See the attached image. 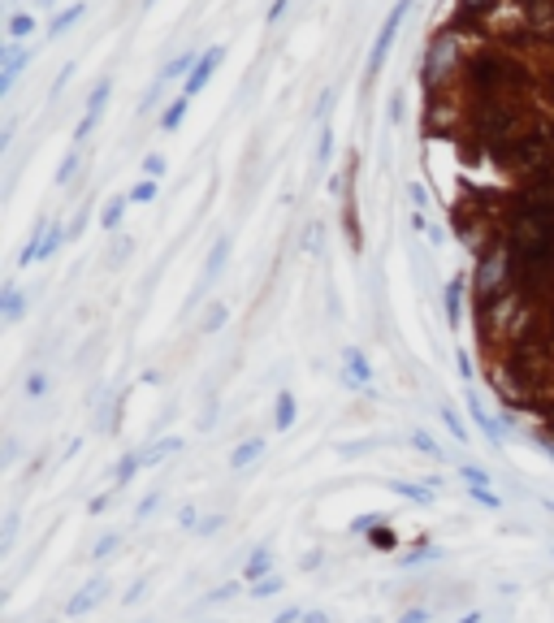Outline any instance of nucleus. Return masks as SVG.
I'll return each instance as SVG.
<instances>
[{"instance_id": "obj_1", "label": "nucleus", "mask_w": 554, "mask_h": 623, "mask_svg": "<svg viewBox=\"0 0 554 623\" xmlns=\"http://www.w3.org/2000/svg\"><path fill=\"white\" fill-rule=\"evenodd\" d=\"M464 78H468L472 91L493 95V91H503V87L524 83V70H520L516 61H507L503 52H472L468 61H464Z\"/></svg>"}, {"instance_id": "obj_2", "label": "nucleus", "mask_w": 554, "mask_h": 623, "mask_svg": "<svg viewBox=\"0 0 554 623\" xmlns=\"http://www.w3.org/2000/svg\"><path fill=\"white\" fill-rule=\"evenodd\" d=\"M407 9H412V0H394V9L385 14L377 39H372V48H368V66H364V78H368V83L381 74L385 56H390V48H394V35H399V26H403V18H407Z\"/></svg>"}, {"instance_id": "obj_3", "label": "nucleus", "mask_w": 554, "mask_h": 623, "mask_svg": "<svg viewBox=\"0 0 554 623\" xmlns=\"http://www.w3.org/2000/svg\"><path fill=\"white\" fill-rule=\"evenodd\" d=\"M455 70V35L451 31H437L433 43H429V56H424V83H437Z\"/></svg>"}, {"instance_id": "obj_4", "label": "nucleus", "mask_w": 554, "mask_h": 623, "mask_svg": "<svg viewBox=\"0 0 554 623\" xmlns=\"http://www.w3.org/2000/svg\"><path fill=\"white\" fill-rule=\"evenodd\" d=\"M221 61H226V43L204 48V52H199V61H195V70H191V78L182 83V95H187V100H191V95H199V91L212 83V74L221 70Z\"/></svg>"}, {"instance_id": "obj_5", "label": "nucleus", "mask_w": 554, "mask_h": 623, "mask_svg": "<svg viewBox=\"0 0 554 623\" xmlns=\"http://www.w3.org/2000/svg\"><path fill=\"white\" fill-rule=\"evenodd\" d=\"M108 95H113V78H100V83L91 87V95H87V108H83L78 126H74V147H78V143H87V135L95 130V122H100V112H104Z\"/></svg>"}, {"instance_id": "obj_6", "label": "nucleus", "mask_w": 554, "mask_h": 623, "mask_svg": "<svg viewBox=\"0 0 554 623\" xmlns=\"http://www.w3.org/2000/svg\"><path fill=\"white\" fill-rule=\"evenodd\" d=\"M26 61H31V52H26L22 43H9V39H5V48H0V66H5V74H0V95L14 91V83L22 78Z\"/></svg>"}, {"instance_id": "obj_7", "label": "nucleus", "mask_w": 554, "mask_h": 623, "mask_svg": "<svg viewBox=\"0 0 554 623\" xmlns=\"http://www.w3.org/2000/svg\"><path fill=\"white\" fill-rule=\"evenodd\" d=\"M343 381H347L351 389L368 394V381H372V364H368V355H364L360 347H347V351H343Z\"/></svg>"}, {"instance_id": "obj_8", "label": "nucleus", "mask_w": 554, "mask_h": 623, "mask_svg": "<svg viewBox=\"0 0 554 623\" xmlns=\"http://www.w3.org/2000/svg\"><path fill=\"white\" fill-rule=\"evenodd\" d=\"M104 597H108V580H87V585H83V589L66 602V614H70V619H83V614H87V610H95Z\"/></svg>"}, {"instance_id": "obj_9", "label": "nucleus", "mask_w": 554, "mask_h": 623, "mask_svg": "<svg viewBox=\"0 0 554 623\" xmlns=\"http://www.w3.org/2000/svg\"><path fill=\"white\" fill-rule=\"evenodd\" d=\"M61 243H66V230H57V225H52V230L43 234V243H31L26 251H22V268H31V264H43V260H52L61 251Z\"/></svg>"}, {"instance_id": "obj_10", "label": "nucleus", "mask_w": 554, "mask_h": 623, "mask_svg": "<svg viewBox=\"0 0 554 623\" xmlns=\"http://www.w3.org/2000/svg\"><path fill=\"white\" fill-rule=\"evenodd\" d=\"M468 412H472V424L498 446V441H503V420H493V416H485V407H481V399H476V394H468Z\"/></svg>"}, {"instance_id": "obj_11", "label": "nucleus", "mask_w": 554, "mask_h": 623, "mask_svg": "<svg viewBox=\"0 0 554 623\" xmlns=\"http://www.w3.org/2000/svg\"><path fill=\"white\" fill-rule=\"evenodd\" d=\"M295 416H299L295 394H291V389H277V403H273V424H277V433H286V429L295 424Z\"/></svg>"}, {"instance_id": "obj_12", "label": "nucleus", "mask_w": 554, "mask_h": 623, "mask_svg": "<svg viewBox=\"0 0 554 623\" xmlns=\"http://www.w3.org/2000/svg\"><path fill=\"white\" fill-rule=\"evenodd\" d=\"M0 312H5L9 325L22 320V312H26V295L18 290V281H5V290H0Z\"/></svg>"}, {"instance_id": "obj_13", "label": "nucleus", "mask_w": 554, "mask_h": 623, "mask_svg": "<svg viewBox=\"0 0 554 623\" xmlns=\"http://www.w3.org/2000/svg\"><path fill=\"white\" fill-rule=\"evenodd\" d=\"M260 455H264V437H247L230 450V468H251Z\"/></svg>"}, {"instance_id": "obj_14", "label": "nucleus", "mask_w": 554, "mask_h": 623, "mask_svg": "<svg viewBox=\"0 0 554 623\" xmlns=\"http://www.w3.org/2000/svg\"><path fill=\"white\" fill-rule=\"evenodd\" d=\"M268 572H273V550H268V545H260V550L247 558V567H243V580H247V585H256V580H264Z\"/></svg>"}, {"instance_id": "obj_15", "label": "nucleus", "mask_w": 554, "mask_h": 623, "mask_svg": "<svg viewBox=\"0 0 554 623\" xmlns=\"http://www.w3.org/2000/svg\"><path fill=\"white\" fill-rule=\"evenodd\" d=\"M83 14H87V5H83V0H74L70 9H61L57 18L48 22V39H61V35H66V31H70V26H74V22L83 18Z\"/></svg>"}, {"instance_id": "obj_16", "label": "nucleus", "mask_w": 554, "mask_h": 623, "mask_svg": "<svg viewBox=\"0 0 554 623\" xmlns=\"http://www.w3.org/2000/svg\"><path fill=\"white\" fill-rule=\"evenodd\" d=\"M195 61H199V52H182V56H174V61L169 66H164L160 70V83H174V78H191V70H195Z\"/></svg>"}, {"instance_id": "obj_17", "label": "nucleus", "mask_w": 554, "mask_h": 623, "mask_svg": "<svg viewBox=\"0 0 554 623\" xmlns=\"http://www.w3.org/2000/svg\"><path fill=\"white\" fill-rule=\"evenodd\" d=\"M226 260H230V239H216L212 243V256L204 260V281H216L221 268H226Z\"/></svg>"}, {"instance_id": "obj_18", "label": "nucleus", "mask_w": 554, "mask_h": 623, "mask_svg": "<svg viewBox=\"0 0 554 623\" xmlns=\"http://www.w3.org/2000/svg\"><path fill=\"white\" fill-rule=\"evenodd\" d=\"M187 108H191V100H187V95H174V104L160 112V130H164V135H174V130L187 122Z\"/></svg>"}, {"instance_id": "obj_19", "label": "nucleus", "mask_w": 554, "mask_h": 623, "mask_svg": "<svg viewBox=\"0 0 554 623\" xmlns=\"http://www.w3.org/2000/svg\"><path fill=\"white\" fill-rule=\"evenodd\" d=\"M174 450H182V441L178 437H160V441H152L147 450H143V468H156V464H164L174 455Z\"/></svg>"}, {"instance_id": "obj_20", "label": "nucleus", "mask_w": 554, "mask_h": 623, "mask_svg": "<svg viewBox=\"0 0 554 623\" xmlns=\"http://www.w3.org/2000/svg\"><path fill=\"white\" fill-rule=\"evenodd\" d=\"M390 489H394L399 498H407V502H420V506H429V502L437 498V489H429L424 481H416V485H412V481H394Z\"/></svg>"}, {"instance_id": "obj_21", "label": "nucleus", "mask_w": 554, "mask_h": 623, "mask_svg": "<svg viewBox=\"0 0 554 623\" xmlns=\"http://www.w3.org/2000/svg\"><path fill=\"white\" fill-rule=\"evenodd\" d=\"M139 468H143V455H139V450H126V455L117 459V468H113V485H117V489H122V485H130Z\"/></svg>"}, {"instance_id": "obj_22", "label": "nucleus", "mask_w": 554, "mask_h": 623, "mask_svg": "<svg viewBox=\"0 0 554 623\" xmlns=\"http://www.w3.org/2000/svg\"><path fill=\"white\" fill-rule=\"evenodd\" d=\"M31 35H35V14L14 9V14H9V43H26Z\"/></svg>"}, {"instance_id": "obj_23", "label": "nucleus", "mask_w": 554, "mask_h": 623, "mask_svg": "<svg viewBox=\"0 0 554 623\" xmlns=\"http://www.w3.org/2000/svg\"><path fill=\"white\" fill-rule=\"evenodd\" d=\"M126 208H130V195H122V199H108V204H104V212H100V230H117V225H122V216H126Z\"/></svg>"}, {"instance_id": "obj_24", "label": "nucleus", "mask_w": 554, "mask_h": 623, "mask_svg": "<svg viewBox=\"0 0 554 623\" xmlns=\"http://www.w3.org/2000/svg\"><path fill=\"white\" fill-rule=\"evenodd\" d=\"M437 420H441V424H446V429H451V437H455L459 446L468 441V429H464V420H459V412H455L451 403H441V407H437Z\"/></svg>"}, {"instance_id": "obj_25", "label": "nucleus", "mask_w": 554, "mask_h": 623, "mask_svg": "<svg viewBox=\"0 0 554 623\" xmlns=\"http://www.w3.org/2000/svg\"><path fill=\"white\" fill-rule=\"evenodd\" d=\"M446 316H451V325L464 316V281H459V277L446 286Z\"/></svg>"}, {"instance_id": "obj_26", "label": "nucleus", "mask_w": 554, "mask_h": 623, "mask_svg": "<svg viewBox=\"0 0 554 623\" xmlns=\"http://www.w3.org/2000/svg\"><path fill=\"white\" fill-rule=\"evenodd\" d=\"M412 446L420 450V455H429V459H437V464H441V459H446V450H441V446H437V441H433V437H429L424 429H416V433H412Z\"/></svg>"}, {"instance_id": "obj_27", "label": "nucleus", "mask_w": 554, "mask_h": 623, "mask_svg": "<svg viewBox=\"0 0 554 623\" xmlns=\"http://www.w3.org/2000/svg\"><path fill=\"white\" fill-rule=\"evenodd\" d=\"M164 169H169V164H164V156H160V152H152V156H143L139 174H143V178H152V182H160V178H164Z\"/></svg>"}, {"instance_id": "obj_28", "label": "nucleus", "mask_w": 554, "mask_h": 623, "mask_svg": "<svg viewBox=\"0 0 554 623\" xmlns=\"http://www.w3.org/2000/svg\"><path fill=\"white\" fill-rule=\"evenodd\" d=\"M226 320H230V308H226V303H212V308L204 312V333H216Z\"/></svg>"}, {"instance_id": "obj_29", "label": "nucleus", "mask_w": 554, "mask_h": 623, "mask_svg": "<svg viewBox=\"0 0 554 623\" xmlns=\"http://www.w3.org/2000/svg\"><path fill=\"white\" fill-rule=\"evenodd\" d=\"M247 593H251L256 602H264V597H273V593H282V576H264V580H256Z\"/></svg>"}, {"instance_id": "obj_30", "label": "nucleus", "mask_w": 554, "mask_h": 623, "mask_svg": "<svg viewBox=\"0 0 554 623\" xmlns=\"http://www.w3.org/2000/svg\"><path fill=\"white\" fill-rule=\"evenodd\" d=\"M381 520H385V515H377V511H372V515L351 520V537H368V533H377V528H381Z\"/></svg>"}, {"instance_id": "obj_31", "label": "nucleus", "mask_w": 554, "mask_h": 623, "mask_svg": "<svg viewBox=\"0 0 554 623\" xmlns=\"http://www.w3.org/2000/svg\"><path fill=\"white\" fill-rule=\"evenodd\" d=\"M152 199H156V182L152 178H143V182L130 187V204H152Z\"/></svg>"}, {"instance_id": "obj_32", "label": "nucleus", "mask_w": 554, "mask_h": 623, "mask_svg": "<svg viewBox=\"0 0 554 623\" xmlns=\"http://www.w3.org/2000/svg\"><path fill=\"white\" fill-rule=\"evenodd\" d=\"M22 389H26V399H43V394H48V372H31Z\"/></svg>"}, {"instance_id": "obj_33", "label": "nucleus", "mask_w": 554, "mask_h": 623, "mask_svg": "<svg viewBox=\"0 0 554 623\" xmlns=\"http://www.w3.org/2000/svg\"><path fill=\"white\" fill-rule=\"evenodd\" d=\"M468 493H472L476 502H485V506H489V511H498V506H503V498H498V493H493L489 485H468Z\"/></svg>"}, {"instance_id": "obj_34", "label": "nucleus", "mask_w": 554, "mask_h": 623, "mask_svg": "<svg viewBox=\"0 0 554 623\" xmlns=\"http://www.w3.org/2000/svg\"><path fill=\"white\" fill-rule=\"evenodd\" d=\"M74 174H78V152H66V160H61V169H57V187H66Z\"/></svg>"}, {"instance_id": "obj_35", "label": "nucleus", "mask_w": 554, "mask_h": 623, "mask_svg": "<svg viewBox=\"0 0 554 623\" xmlns=\"http://www.w3.org/2000/svg\"><path fill=\"white\" fill-rule=\"evenodd\" d=\"M113 550H117V533H104V537L95 541V550H91V558H95V562H104V558H108V554H113Z\"/></svg>"}, {"instance_id": "obj_36", "label": "nucleus", "mask_w": 554, "mask_h": 623, "mask_svg": "<svg viewBox=\"0 0 554 623\" xmlns=\"http://www.w3.org/2000/svg\"><path fill=\"white\" fill-rule=\"evenodd\" d=\"M239 589H243V580H226L221 589L208 593V602H230V597H239Z\"/></svg>"}, {"instance_id": "obj_37", "label": "nucleus", "mask_w": 554, "mask_h": 623, "mask_svg": "<svg viewBox=\"0 0 554 623\" xmlns=\"http://www.w3.org/2000/svg\"><path fill=\"white\" fill-rule=\"evenodd\" d=\"M459 476H464L468 485H493L489 472H481V468H472V464H459Z\"/></svg>"}, {"instance_id": "obj_38", "label": "nucleus", "mask_w": 554, "mask_h": 623, "mask_svg": "<svg viewBox=\"0 0 554 623\" xmlns=\"http://www.w3.org/2000/svg\"><path fill=\"white\" fill-rule=\"evenodd\" d=\"M286 9H291V0H273V5H268V14H264V26H277V22L286 18Z\"/></svg>"}, {"instance_id": "obj_39", "label": "nucleus", "mask_w": 554, "mask_h": 623, "mask_svg": "<svg viewBox=\"0 0 554 623\" xmlns=\"http://www.w3.org/2000/svg\"><path fill=\"white\" fill-rule=\"evenodd\" d=\"M329 152H334V130H320V143H316V164L329 160Z\"/></svg>"}, {"instance_id": "obj_40", "label": "nucleus", "mask_w": 554, "mask_h": 623, "mask_svg": "<svg viewBox=\"0 0 554 623\" xmlns=\"http://www.w3.org/2000/svg\"><path fill=\"white\" fill-rule=\"evenodd\" d=\"M407 199L416 204V212H420V208H429V191H424L420 182H407Z\"/></svg>"}, {"instance_id": "obj_41", "label": "nucleus", "mask_w": 554, "mask_h": 623, "mask_svg": "<svg viewBox=\"0 0 554 623\" xmlns=\"http://www.w3.org/2000/svg\"><path fill=\"white\" fill-rule=\"evenodd\" d=\"M156 502H160V489H152V493H147V498L139 502V511H135V520H147V515L156 511Z\"/></svg>"}, {"instance_id": "obj_42", "label": "nucleus", "mask_w": 554, "mask_h": 623, "mask_svg": "<svg viewBox=\"0 0 554 623\" xmlns=\"http://www.w3.org/2000/svg\"><path fill=\"white\" fill-rule=\"evenodd\" d=\"M178 524L195 533V528H199V511H195V506H182V511H178Z\"/></svg>"}, {"instance_id": "obj_43", "label": "nucleus", "mask_w": 554, "mask_h": 623, "mask_svg": "<svg viewBox=\"0 0 554 623\" xmlns=\"http://www.w3.org/2000/svg\"><path fill=\"white\" fill-rule=\"evenodd\" d=\"M368 537H372V545H381V550H390V545H394V533L385 528V524H381L377 533H368Z\"/></svg>"}, {"instance_id": "obj_44", "label": "nucleus", "mask_w": 554, "mask_h": 623, "mask_svg": "<svg viewBox=\"0 0 554 623\" xmlns=\"http://www.w3.org/2000/svg\"><path fill=\"white\" fill-rule=\"evenodd\" d=\"M299 619H303V610H299V606H286V610H277L273 623H299Z\"/></svg>"}, {"instance_id": "obj_45", "label": "nucleus", "mask_w": 554, "mask_h": 623, "mask_svg": "<svg viewBox=\"0 0 554 623\" xmlns=\"http://www.w3.org/2000/svg\"><path fill=\"white\" fill-rule=\"evenodd\" d=\"M195 533H204V537L221 533V515H208V520H199V528H195Z\"/></svg>"}, {"instance_id": "obj_46", "label": "nucleus", "mask_w": 554, "mask_h": 623, "mask_svg": "<svg viewBox=\"0 0 554 623\" xmlns=\"http://www.w3.org/2000/svg\"><path fill=\"white\" fill-rule=\"evenodd\" d=\"M329 104H334V87H329V91L320 95V104H316V117H320V122H325V112H329Z\"/></svg>"}, {"instance_id": "obj_47", "label": "nucleus", "mask_w": 554, "mask_h": 623, "mask_svg": "<svg viewBox=\"0 0 554 623\" xmlns=\"http://www.w3.org/2000/svg\"><path fill=\"white\" fill-rule=\"evenodd\" d=\"M399 623H429V610H420V606H416V610H407Z\"/></svg>"}, {"instance_id": "obj_48", "label": "nucleus", "mask_w": 554, "mask_h": 623, "mask_svg": "<svg viewBox=\"0 0 554 623\" xmlns=\"http://www.w3.org/2000/svg\"><path fill=\"white\" fill-rule=\"evenodd\" d=\"M104 506H108V493H95V498L87 502V511H91V515H100V511H104Z\"/></svg>"}, {"instance_id": "obj_49", "label": "nucleus", "mask_w": 554, "mask_h": 623, "mask_svg": "<svg viewBox=\"0 0 554 623\" xmlns=\"http://www.w3.org/2000/svg\"><path fill=\"white\" fill-rule=\"evenodd\" d=\"M412 230H416V234H429V221H424V212H412Z\"/></svg>"}, {"instance_id": "obj_50", "label": "nucleus", "mask_w": 554, "mask_h": 623, "mask_svg": "<svg viewBox=\"0 0 554 623\" xmlns=\"http://www.w3.org/2000/svg\"><path fill=\"white\" fill-rule=\"evenodd\" d=\"M308 251H320V230H316V225H312V230H308V243H303Z\"/></svg>"}, {"instance_id": "obj_51", "label": "nucleus", "mask_w": 554, "mask_h": 623, "mask_svg": "<svg viewBox=\"0 0 554 623\" xmlns=\"http://www.w3.org/2000/svg\"><path fill=\"white\" fill-rule=\"evenodd\" d=\"M303 623H329V614L325 610H303Z\"/></svg>"}, {"instance_id": "obj_52", "label": "nucleus", "mask_w": 554, "mask_h": 623, "mask_svg": "<svg viewBox=\"0 0 554 623\" xmlns=\"http://www.w3.org/2000/svg\"><path fill=\"white\" fill-rule=\"evenodd\" d=\"M316 567H320V550H312V554L303 558V572H316Z\"/></svg>"}, {"instance_id": "obj_53", "label": "nucleus", "mask_w": 554, "mask_h": 623, "mask_svg": "<svg viewBox=\"0 0 554 623\" xmlns=\"http://www.w3.org/2000/svg\"><path fill=\"white\" fill-rule=\"evenodd\" d=\"M139 597H143V585H135V589H130V593H126V597H122V602H126V606H135V602H139Z\"/></svg>"}, {"instance_id": "obj_54", "label": "nucleus", "mask_w": 554, "mask_h": 623, "mask_svg": "<svg viewBox=\"0 0 554 623\" xmlns=\"http://www.w3.org/2000/svg\"><path fill=\"white\" fill-rule=\"evenodd\" d=\"M459 623H481V614H476V610H468V614H464Z\"/></svg>"}, {"instance_id": "obj_55", "label": "nucleus", "mask_w": 554, "mask_h": 623, "mask_svg": "<svg viewBox=\"0 0 554 623\" xmlns=\"http://www.w3.org/2000/svg\"><path fill=\"white\" fill-rule=\"evenodd\" d=\"M464 5H468V9H481V5H489V0H464Z\"/></svg>"}, {"instance_id": "obj_56", "label": "nucleus", "mask_w": 554, "mask_h": 623, "mask_svg": "<svg viewBox=\"0 0 554 623\" xmlns=\"http://www.w3.org/2000/svg\"><path fill=\"white\" fill-rule=\"evenodd\" d=\"M35 5H39V9H52V5H57V0H35Z\"/></svg>"}]
</instances>
